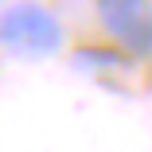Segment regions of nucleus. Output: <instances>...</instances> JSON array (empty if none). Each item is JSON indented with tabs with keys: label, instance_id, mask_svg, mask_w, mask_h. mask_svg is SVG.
<instances>
[{
	"label": "nucleus",
	"instance_id": "f257e3e1",
	"mask_svg": "<svg viewBox=\"0 0 152 152\" xmlns=\"http://www.w3.org/2000/svg\"><path fill=\"white\" fill-rule=\"evenodd\" d=\"M0 47L20 58H47L63 47V23L51 8L20 0L0 12Z\"/></svg>",
	"mask_w": 152,
	"mask_h": 152
},
{
	"label": "nucleus",
	"instance_id": "f03ea898",
	"mask_svg": "<svg viewBox=\"0 0 152 152\" xmlns=\"http://www.w3.org/2000/svg\"><path fill=\"white\" fill-rule=\"evenodd\" d=\"M109 39L129 58L152 55V0H94Z\"/></svg>",
	"mask_w": 152,
	"mask_h": 152
}]
</instances>
